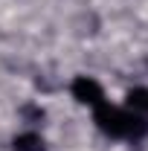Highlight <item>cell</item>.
I'll use <instances>...</instances> for the list:
<instances>
[{"mask_svg":"<svg viewBox=\"0 0 148 151\" xmlns=\"http://www.w3.org/2000/svg\"><path fill=\"white\" fill-rule=\"evenodd\" d=\"M96 125L108 137H116V139H139L148 134V122L142 113H131V111H122V108H113L108 102H102L96 113H93Z\"/></svg>","mask_w":148,"mask_h":151,"instance_id":"1","label":"cell"},{"mask_svg":"<svg viewBox=\"0 0 148 151\" xmlns=\"http://www.w3.org/2000/svg\"><path fill=\"white\" fill-rule=\"evenodd\" d=\"M73 99L75 102H81V105H90V108H99L102 102H105V90H102V84L99 81H93L87 76H78L73 78Z\"/></svg>","mask_w":148,"mask_h":151,"instance_id":"2","label":"cell"},{"mask_svg":"<svg viewBox=\"0 0 148 151\" xmlns=\"http://www.w3.org/2000/svg\"><path fill=\"white\" fill-rule=\"evenodd\" d=\"M15 151H47L44 148V139L38 137V134H20V137H15Z\"/></svg>","mask_w":148,"mask_h":151,"instance_id":"3","label":"cell"},{"mask_svg":"<svg viewBox=\"0 0 148 151\" xmlns=\"http://www.w3.org/2000/svg\"><path fill=\"white\" fill-rule=\"evenodd\" d=\"M128 108H134V111H139V113L148 116V90L145 87H137V90L128 93Z\"/></svg>","mask_w":148,"mask_h":151,"instance_id":"4","label":"cell"}]
</instances>
